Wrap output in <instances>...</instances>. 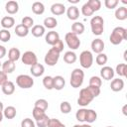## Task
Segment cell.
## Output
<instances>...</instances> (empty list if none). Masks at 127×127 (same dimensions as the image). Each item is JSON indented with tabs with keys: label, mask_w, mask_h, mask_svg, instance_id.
I'll use <instances>...</instances> for the list:
<instances>
[{
	"label": "cell",
	"mask_w": 127,
	"mask_h": 127,
	"mask_svg": "<svg viewBox=\"0 0 127 127\" xmlns=\"http://www.w3.org/2000/svg\"><path fill=\"white\" fill-rule=\"evenodd\" d=\"M126 108H127V105L125 104V105L123 106V108H122V111H123V114H124V115H127V112H126Z\"/></svg>",
	"instance_id": "db71d44e"
},
{
	"label": "cell",
	"mask_w": 127,
	"mask_h": 127,
	"mask_svg": "<svg viewBox=\"0 0 127 127\" xmlns=\"http://www.w3.org/2000/svg\"><path fill=\"white\" fill-rule=\"evenodd\" d=\"M45 40H46V43L51 45V46H54L59 40H60V35L58 32L56 31H50L48 32V34L46 35L45 37Z\"/></svg>",
	"instance_id": "7c38bea8"
},
{
	"label": "cell",
	"mask_w": 127,
	"mask_h": 127,
	"mask_svg": "<svg viewBox=\"0 0 127 127\" xmlns=\"http://www.w3.org/2000/svg\"><path fill=\"white\" fill-rule=\"evenodd\" d=\"M5 10L8 14L10 15H13V14H16L19 10V4L17 1H14V0H10L6 3L5 5Z\"/></svg>",
	"instance_id": "4fadbf2b"
},
{
	"label": "cell",
	"mask_w": 127,
	"mask_h": 127,
	"mask_svg": "<svg viewBox=\"0 0 127 127\" xmlns=\"http://www.w3.org/2000/svg\"><path fill=\"white\" fill-rule=\"evenodd\" d=\"M118 3H119L118 0H105L104 1V5H105V7L107 9H114V8H116Z\"/></svg>",
	"instance_id": "bcb514c9"
},
{
	"label": "cell",
	"mask_w": 127,
	"mask_h": 127,
	"mask_svg": "<svg viewBox=\"0 0 127 127\" xmlns=\"http://www.w3.org/2000/svg\"><path fill=\"white\" fill-rule=\"evenodd\" d=\"M16 84L21 88H31L34 85V79L28 74H20L16 78Z\"/></svg>",
	"instance_id": "5b68a950"
},
{
	"label": "cell",
	"mask_w": 127,
	"mask_h": 127,
	"mask_svg": "<svg viewBox=\"0 0 127 127\" xmlns=\"http://www.w3.org/2000/svg\"><path fill=\"white\" fill-rule=\"evenodd\" d=\"M81 127H91V126H90V124L85 123V124H82V125H81Z\"/></svg>",
	"instance_id": "9f6ffc18"
},
{
	"label": "cell",
	"mask_w": 127,
	"mask_h": 127,
	"mask_svg": "<svg viewBox=\"0 0 127 127\" xmlns=\"http://www.w3.org/2000/svg\"><path fill=\"white\" fill-rule=\"evenodd\" d=\"M43 85L45 86V88L51 90L54 89V77L51 75H47L43 78Z\"/></svg>",
	"instance_id": "d6a6232c"
},
{
	"label": "cell",
	"mask_w": 127,
	"mask_h": 127,
	"mask_svg": "<svg viewBox=\"0 0 127 127\" xmlns=\"http://www.w3.org/2000/svg\"><path fill=\"white\" fill-rule=\"evenodd\" d=\"M52 49H54L55 51H57L58 53H62L63 52V50H64V43H63V41L60 39L54 46H52Z\"/></svg>",
	"instance_id": "c3c4849f"
},
{
	"label": "cell",
	"mask_w": 127,
	"mask_h": 127,
	"mask_svg": "<svg viewBox=\"0 0 127 127\" xmlns=\"http://www.w3.org/2000/svg\"><path fill=\"white\" fill-rule=\"evenodd\" d=\"M50 118L48 117L47 114H45L43 117H41L40 119L36 120V125L38 127H48V123H49Z\"/></svg>",
	"instance_id": "f35d334b"
},
{
	"label": "cell",
	"mask_w": 127,
	"mask_h": 127,
	"mask_svg": "<svg viewBox=\"0 0 127 127\" xmlns=\"http://www.w3.org/2000/svg\"><path fill=\"white\" fill-rule=\"evenodd\" d=\"M93 96L91 95V93L88 91V89L86 87L80 89L79 91V96L77 98V104L84 107V106H87L92 100H93Z\"/></svg>",
	"instance_id": "277c9868"
},
{
	"label": "cell",
	"mask_w": 127,
	"mask_h": 127,
	"mask_svg": "<svg viewBox=\"0 0 127 127\" xmlns=\"http://www.w3.org/2000/svg\"><path fill=\"white\" fill-rule=\"evenodd\" d=\"M1 88H2V92H3L5 95H11V94H13L14 91H15V84H14L12 81L8 80L5 84H3V85L1 86Z\"/></svg>",
	"instance_id": "ffe728a7"
},
{
	"label": "cell",
	"mask_w": 127,
	"mask_h": 127,
	"mask_svg": "<svg viewBox=\"0 0 127 127\" xmlns=\"http://www.w3.org/2000/svg\"><path fill=\"white\" fill-rule=\"evenodd\" d=\"M21 24H22L24 27H26L27 29H31V28L34 26V20H33L32 17L26 16V17H24V18L22 19Z\"/></svg>",
	"instance_id": "8d00e7d4"
},
{
	"label": "cell",
	"mask_w": 127,
	"mask_h": 127,
	"mask_svg": "<svg viewBox=\"0 0 127 127\" xmlns=\"http://www.w3.org/2000/svg\"><path fill=\"white\" fill-rule=\"evenodd\" d=\"M65 80L62 75H56L54 77V89L56 90H62L64 87Z\"/></svg>",
	"instance_id": "44dd1931"
},
{
	"label": "cell",
	"mask_w": 127,
	"mask_h": 127,
	"mask_svg": "<svg viewBox=\"0 0 127 127\" xmlns=\"http://www.w3.org/2000/svg\"><path fill=\"white\" fill-rule=\"evenodd\" d=\"M60 59V53H58L57 51H55L54 49H50L48 51V53L45 56V64H47L50 66H54L57 64L58 61Z\"/></svg>",
	"instance_id": "ba28073f"
},
{
	"label": "cell",
	"mask_w": 127,
	"mask_h": 127,
	"mask_svg": "<svg viewBox=\"0 0 127 127\" xmlns=\"http://www.w3.org/2000/svg\"><path fill=\"white\" fill-rule=\"evenodd\" d=\"M32 11L36 15H42L45 12V6H44V4L42 2L36 1L32 5Z\"/></svg>",
	"instance_id": "484cf974"
},
{
	"label": "cell",
	"mask_w": 127,
	"mask_h": 127,
	"mask_svg": "<svg viewBox=\"0 0 127 127\" xmlns=\"http://www.w3.org/2000/svg\"><path fill=\"white\" fill-rule=\"evenodd\" d=\"M106 127H113V126H106Z\"/></svg>",
	"instance_id": "94428289"
},
{
	"label": "cell",
	"mask_w": 127,
	"mask_h": 127,
	"mask_svg": "<svg viewBox=\"0 0 127 127\" xmlns=\"http://www.w3.org/2000/svg\"><path fill=\"white\" fill-rule=\"evenodd\" d=\"M6 53H7L6 48L4 46H0V60L6 56Z\"/></svg>",
	"instance_id": "816d5d0a"
},
{
	"label": "cell",
	"mask_w": 127,
	"mask_h": 127,
	"mask_svg": "<svg viewBox=\"0 0 127 127\" xmlns=\"http://www.w3.org/2000/svg\"><path fill=\"white\" fill-rule=\"evenodd\" d=\"M1 65H2V64H1V62H0V67H1Z\"/></svg>",
	"instance_id": "91938a15"
},
{
	"label": "cell",
	"mask_w": 127,
	"mask_h": 127,
	"mask_svg": "<svg viewBox=\"0 0 127 127\" xmlns=\"http://www.w3.org/2000/svg\"><path fill=\"white\" fill-rule=\"evenodd\" d=\"M15 34L18 36V37H26L28 34H29V29H27L26 27H24L22 24H19L16 26L15 28Z\"/></svg>",
	"instance_id": "4dcf8cb0"
},
{
	"label": "cell",
	"mask_w": 127,
	"mask_h": 127,
	"mask_svg": "<svg viewBox=\"0 0 127 127\" xmlns=\"http://www.w3.org/2000/svg\"><path fill=\"white\" fill-rule=\"evenodd\" d=\"M21 60H22V63L27 64V65H34L38 63V59H37V56L34 52L32 51H27L25 52L22 56H21Z\"/></svg>",
	"instance_id": "9c48e42d"
},
{
	"label": "cell",
	"mask_w": 127,
	"mask_h": 127,
	"mask_svg": "<svg viewBox=\"0 0 127 127\" xmlns=\"http://www.w3.org/2000/svg\"><path fill=\"white\" fill-rule=\"evenodd\" d=\"M14 24H15V19L12 16H5L1 19V22H0V25L6 30L12 28Z\"/></svg>",
	"instance_id": "d6986e66"
},
{
	"label": "cell",
	"mask_w": 127,
	"mask_h": 127,
	"mask_svg": "<svg viewBox=\"0 0 127 127\" xmlns=\"http://www.w3.org/2000/svg\"><path fill=\"white\" fill-rule=\"evenodd\" d=\"M58 25V21L54 17H47L44 20V27L48 29H54Z\"/></svg>",
	"instance_id": "f546056e"
},
{
	"label": "cell",
	"mask_w": 127,
	"mask_h": 127,
	"mask_svg": "<svg viewBox=\"0 0 127 127\" xmlns=\"http://www.w3.org/2000/svg\"><path fill=\"white\" fill-rule=\"evenodd\" d=\"M76 55L74 52L72 51H68V52H65L64 55V61L66 63V64H74L76 62Z\"/></svg>",
	"instance_id": "83f0119b"
},
{
	"label": "cell",
	"mask_w": 127,
	"mask_h": 127,
	"mask_svg": "<svg viewBox=\"0 0 127 127\" xmlns=\"http://www.w3.org/2000/svg\"><path fill=\"white\" fill-rule=\"evenodd\" d=\"M21 57V53L20 50L17 48H11L8 52V60L12 61V62H17Z\"/></svg>",
	"instance_id": "cb8c5ba5"
},
{
	"label": "cell",
	"mask_w": 127,
	"mask_h": 127,
	"mask_svg": "<svg viewBox=\"0 0 127 127\" xmlns=\"http://www.w3.org/2000/svg\"><path fill=\"white\" fill-rule=\"evenodd\" d=\"M81 13H82V15L83 16H91L94 12H93V10L90 8V6L87 4V2L86 3H84L83 5H82V7H81Z\"/></svg>",
	"instance_id": "7bdbcfd3"
},
{
	"label": "cell",
	"mask_w": 127,
	"mask_h": 127,
	"mask_svg": "<svg viewBox=\"0 0 127 127\" xmlns=\"http://www.w3.org/2000/svg\"><path fill=\"white\" fill-rule=\"evenodd\" d=\"M44 71H45L44 65L39 64V63H37L36 64H34V65H32L30 67V72L32 73L33 76H36V77H39V76L43 75Z\"/></svg>",
	"instance_id": "5bb4252c"
},
{
	"label": "cell",
	"mask_w": 127,
	"mask_h": 127,
	"mask_svg": "<svg viewBox=\"0 0 127 127\" xmlns=\"http://www.w3.org/2000/svg\"><path fill=\"white\" fill-rule=\"evenodd\" d=\"M97 119V113L93 109H86V114H85V121L86 123L90 124L93 123Z\"/></svg>",
	"instance_id": "f1b7e54d"
},
{
	"label": "cell",
	"mask_w": 127,
	"mask_h": 127,
	"mask_svg": "<svg viewBox=\"0 0 127 127\" xmlns=\"http://www.w3.org/2000/svg\"><path fill=\"white\" fill-rule=\"evenodd\" d=\"M104 46H105V45H104L103 40H101V39H99V38H98V39H95V40H93V41L91 42V50H92V52L96 53L97 55L103 52Z\"/></svg>",
	"instance_id": "8fae6325"
},
{
	"label": "cell",
	"mask_w": 127,
	"mask_h": 127,
	"mask_svg": "<svg viewBox=\"0 0 127 127\" xmlns=\"http://www.w3.org/2000/svg\"><path fill=\"white\" fill-rule=\"evenodd\" d=\"M126 69H127V64H119L116 65L115 71L119 76L125 77L126 76Z\"/></svg>",
	"instance_id": "e575fe53"
},
{
	"label": "cell",
	"mask_w": 127,
	"mask_h": 127,
	"mask_svg": "<svg viewBox=\"0 0 127 127\" xmlns=\"http://www.w3.org/2000/svg\"><path fill=\"white\" fill-rule=\"evenodd\" d=\"M88 89V91L91 93V95L95 98L100 94V87H96V86H92V85H88L86 87Z\"/></svg>",
	"instance_id": "ee69618b"
},
{
	"label": "cell",
	"mask_w": 127,
	"mask_h": 127,
	"mask_svg": "<svg viewBox=\"0 0 127 127\" xmlns=\"http://www.w3.org/2000/svg\"><path fill=\"white\" fill-rule=\"evenodd\" d=\"M102 84V79L101 77L99 76H91L89 78V85H92V86H96V87H100Z\"/></svg>",
	"instance_id": "60d3db41"
},
{
	"label": "cell",
	"mask_w": 127,
	"mask_h": 127,
	"mask_svg": "<svg viewBox=\"0 0 127 127\" xmlns=\"http://www.w3.org/2000/svg\"><path fill=\"white\" fill-rule=\"evenodd\" d=\"M51 12L56 16L63 15L65 12V6L63 3H54L51 6Z\"/></svg>",
	"instance_id": "2e32d148"
},
{
	"label": "cell",
	"mask_w": 127,
	"mask_h": 127,
	"mask_svg": "<svg viewBox=\"0 0 127 127\" xmlns=\"http://www.w3.org/2000/svg\"><path fill=\"white\" fill-rule=\"evenodd\" d=\"M66 15H67V18L69 20L75 21L79 17V10L76 6H70L66 10Z\"/></svg>",
	"instance_id": "ac0fdd59"
},
{
	"label": "cell",
	"mask_w": 127,
	"mask_h": 127,
	"mask_svg": "<svg viewBox=\"0 0 127 127\" xmlns=\"http://www.w3.org/2000/svg\"><path fill=\"white\" fill-rule=\"evenodd\" d=\"M115 72H114V69L111 67V66H108V65H104L102 66V68L100 69V76L101 78L105 79V80H111L114 76Z\"/></svg>",
	"instance_id": "30bf717a"
},
{
	"label": "cell",
	"mask_w": 127,
	"mask_h": 127,
	"mask_svg": "<svg viewBox=\"0 0 127 127\" xmlns=\"http://www.w3.org/2000/svg\"><path fill=\"white\" fill-rule=\"evenodd\" d=\"M87 4L90 6V8L93 10V12L98 11L100 9V7H101V2L99 0H88Z\"/></svg>",
	"instance_id": "b9f144b4"
},
{
	"label": "cell",
	"mask_w": 127,
	"mask_h": 127,
	"mask_svg": "<svg viewBox=\"0 0 127 127\" xmlns=\"http://www.w3.org/2000/svg\"><path fill=\"white\" fill-rule=\"evenodd\" d=\"M34 107L39 108V109H41L43 111H46L48 109V107H49V103H48V101L46 99L40 98V99H37L35 101V106Z\"/></svg>",
	"instance_id": "1f68e13d"
},
{
	"label": "cell",
	"mask_w": 127,
	"mask_h": 127,
	"mask_svg": "<svg viewBox=\"0 0 127 127\" xmlns=\"http://www.w3.org/2000/svg\"><path fill=\"white\" fill-rule=\"evenodd\" d=\"M1 68H2V71H4L6 74L12 73V72L15 70V68H16V64H15L14 62L7 60V61H5V62L2 64Z\"/></svg>",
	"instance_id": "e0dca14e"
},
{
	"label": "cell",
	"mask_w": 127,
	"mask_h": 127,
	"mask_svg": "<svg viewBox=\"0 0 127 127\" xmlns=\"http://www.w3.org/2000/svg\"><path fill=\"white\" fill-rule=\"evenodd\" d=\"M110 88L114 92L121 91L124 88V80L121 78H114L110 83Z\"/></svg>",
	"instance_id": "9a60e30c"
},
{
	"label": "cell",
	"mask_w": 127,
	"mask_h": 127,
	"mask_svg": "<svg viewBox=\"0 0 127 127\" xmlns=\"http://www.w3.org/2000/svg\"><path fill=\"white\" fill-rule=\"evenodd\" d=\"M46 30H45V27L43 25H34L32 27V30H31V33L34 37L36 38H40L42 36H44Z\"/></svg>",
	"instance_id": "603a6c76"
},
{
	"label": "cell",
	"mask_w": 127,
	"mask_h": 127,
	"mask_svg": "<svg viewBox=\"0 0 127 127\" xmlns=\"http://www.w3.org/2000/svg\"><path fill=\"white\" fill-rule=\"evenodd\" d=\"M84 78V72L80 68H74L70 74V85L73 88H78L82 85Z\"/></svg>",
	"instance_id": "3957f363"
},
{
	"label": "cell",
	"mask_w": 127,
	"mask_h": 127,
	"mask_svg": "<svg viewBox=\"0 0 127 127\" xmlns=\"http://www.w3.org/2000/svg\"><path fill=\"white\" fill-rule=\"evenodd\" d=\"M115 18L119 21H123L127 19V8L125 6H121L115 10Z\"/></svg>",
	"instance_id": "7402d4cb"
},
{
	"label": "cell",
	"mask_w": 127,
	"mask_h": 127,
	"mask_svg": "<svg viewBox=\"0 0 127 127\" xmlns=\"http://www.w3.org/2000/svg\"><path fill=\"white\" fill-rule=\"evenodd\" d=\"M85 114H86V109L85 108H80L76 111L75 113V118L79 122H84L85 121Z\"/></svg>",
	"instance_id": "ab89813d"
},
{
	"label": "cell",
	"mask_w": 127,
	"mask_h": 127,
	"mask_svg": "<svg viewBox=\"0 0 127 127\" xmlns=\"http://www.w3.org/2000/svg\"><path fill=\"white\" fill-rule=\"evenodd\" d=\"M32 113H33V117H34L35 120L40 119L41 117H43V116L46 114L45 111H43V110H41V109H39V108H36V107H34Z\"/></svg>",
	"instance_id": "f6af8a7d"
},
{
	"label": "cell",
	"mask_w": 127,
	"mask_h": 127,
	"mask_svg": "<svg viewBox=\"0 0 127 127\" xmlns=\"http://www.w3.org/2000/svg\"><path fill=\"white\" fill-rule=\"evenodd\" d=\"M90 27H91V32L96 35L100 36L102 35L104 31V20L101 16H93L90 20Z\"/></svg>",
	"instance_id": "7a4b0ae2"
},
{
	"label": "cell",
	"mask_w": 127,
	"mask_h": 127,
	"mask_svg": "<svg viewBox=\"0 0 127 127\" xmlns=\"http://www.w3.org/2000/svg\"><path fill=\"white\" fill-rule=\"evenodd\" d=\"M84 29L85 27L81 22H74L71 25V32L75 35H81L84 32Z\"/></svg>",
	"instance_id": "4316f807"
},
{
	"label": "cell",
	"mask_w": 127,
	"mask_h": 127,
	"mask_svg": "<svg viewBox=\"0 0 127 127\" xmlns=\"http://www.w3.org/2000/svg\"><path fill=\"white\" fill-rule=\"evenodd\" d=\"M127 39V30L123 27H116L109 36V41L112 45H119Z\"/></svg>",
	"instance_id": "6da1fadb"
},
{
	"label": "cell",
	"mask_w": 127,
	"mask_h": 127,
	"mask_svg": "<svg viewBox=\"0 0 127 127\" xmlns=\"http://www.w3.org/2000/svg\"><path fill=\"white\" fill-rule=\"evenodd\" d=\"M107 61H108V58H107V56H106L104 53L98 54V55L96 56V58H95V62H96V64H97L98 65L104 66L105 64L107 63Z\"/></svg>",
	"instance_id": "836d02e7"
},
{
	"label": "cell",
	"mask_w": 127,
	"mask_h": 127,
	"mask_svg": "<svg viewBox=\"0 0 127 127\" xmlns=\"http://www.w3.org/2000/svg\"><path fill=\"white\" fill-rule=\"evenodd\" d=\"M16 114H17L16 108H15L14 106H11V105L5 107L4 110H3V115H4V117L7 118V119H13V118H15Z\"/></svg>",
	"instance_id": "d4e9b609"
},
{
	"label": "cell",
	"mask_w": 127,
	"mask_h": 127,
	"mask_svg": "<svg viewBox=\"0 0 127 127\" xmlns=\"http://www.w3.org/2000/svg\"><path fill=\"white\" fill-rule=\"evenodd\" d=\"M73 127H81V125H79V124H75V125H73Z\"/></svg>",
	"instance_id": "6f0895ef"
},
{
	"label": "cell",
	"mask_w": 127,
	"mask_h": 127,
	"mask_svg": "<svg viewBox=\"0 0 127 127\" xmlns=\"http://www.w3.org/2000/svg\"><path fill=\"white\" fill-rule=\"evenodd\" d=\"M58 127H65V125H64V124H63V123H62V124H61V125H60V126H58Z\"/></svg>",
	"instance_id": "680465c9"
},
{
	"label": "cell",
	"mask_w": 127,
	"mask_h": 127,
	"mask_svg": "<svg viewBox=\"0 0 127 127\" xmlns=\"http://www.w3.org/2000/svg\"><path fill=\"white\" fill-rule=\"evenodd\" d=\"M7 81H8L7 74H6L4 71L0 70V86H2L3 84H5Z\"/></svg>",
	"instance_id": "f907efd6"
},
{
	"label": "cell",
	"mask_w": 127,
	"mask_h": 127,
	"mask_svg": "<svg viewBox=\"0 0 127 127\" xmlns=\"http://www.w3.org/2000/svg\"><path fill=\"white\" fill-rule=\"evenodd\" d=\"M3 110H4V106H3V103L0 101V122L3 120V117H4V115H3Z\"/></svg>",
	"instance_id": "f5cc1de1"
},
{
	"label": "cell",
	"mask_w": 127,
	"mask_h": 127,
	"mask_svg": "<svg viewBox=\"0 0 127 127\" xmlns=\"http://www.w3.org/2000/svg\"><path fill=\"white\" fill-rule=\"evenodd\" d=\"M68 2H69V3L76 4V3H78V2H79V0H68Z\"/></svg>",
	"instance_id": "11a10c76"
},
{
	"label": "cell",
	"mask_w": 127,
	"mask_h": 127,
	"mask_svg": "<svg viewBox=\"0 0 127 127\" xmlns=\"http://www.w3.org/2000/svg\"><path fill=\"white\" fill-rule=\"evenodd\" d=\"M10 39H11V34L8 30H6V29L0 30V41L7 43L10 41Z\"/></svg>",
	"instance_id": "d590c367"
},
{
	"label": "cell",
	"mask_w": 127,
	"mask_h": 127,
	"mask_svg": "<svg viewBox=\"0 0 127 127\" xmlns=\"http://www.w3.org/2000/svg\"><path fill=\"white\" fill-rule=\"evenodd\" d=\"M64 40H65V43H66L67 47L70 50H76L80 46V40L78 39L77 35L73 34L72 32L66 33L65 37H64Z\"/></svg>",
	"instance_id": "8992f818"
},
{
	"label": "cell",
	"mask_w": 127,
	"mask_h": 127,
	"mask_svg": "<svg viewBox=\"0 0 127 127\" xmlns=\"http://www.w3.org/2000/svg\"><path fill=\"white\" fill-rule=\"evenodd\" d=\"M79 63L83 68H89L93 64V56L89 51H83L79 55Z\"/></svg>",
	"instance_id": "52a82bcc"
},
{
	"label": "cell",
	"mask_w": 127,
	"mask_h": 127,
	"mask_svg": "<svg viewBox=\"0 0 127 127\" xmlns=\"http://www.w3.org/2000/svg\"><path fill=\"white\" fill-rule=\"evenodd\" d=\"M62 124V122L59 120V119H56V118H50L49 120V123H48V127H58Z\"/></svg>",
	"instance_id": "681fc988"
},
{
	"label": "cell",
	"mask_w": 127,
	"mask_h": 127,
	"mask_svg": "<svg viewBox=\"0 0 127 127\" xmlns=\"http://www.w3.org/2000/svg\"><path fill=\"white\" fill-rule=\"evenodd\" d=\"M21 127H36V125L31 118H25L21 122Z\"/></svg>",
	"instance_id": "7dc6e473"
},
{
	"label": "cell",
	"mask_w": 127,
	"mask_h": 127,
	"mask_svg": "<svg viewBox=\"0 0 127 127\" xmlns=\"http://www.w3.org/2000/svg\"><path fill=\"white\" fill-rule=\"evenodd\" d=\"M60 109L62 111V113L64 114H68L70 111H71V105L69 102L67 101H63L60 105Z\"/></svg>",
	"instance_id": "74e56055"
}]
</instances>
